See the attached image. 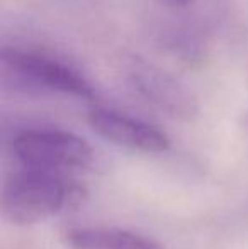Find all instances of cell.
Wrapping results in <instances>:
<instances>
[{"label": "cell", "instance_id": "52a82bcc", "mask_svg": "<svg viewBox=\"0 0 248 249\" xmlns=\"http://www.w3.org/2000/svg\"><path fill=\"white\" fill-rule=\"evenodd\" d=\"M170 41H172L170 48H172V51H175V54H179L180 59L187 63H197L202 59V48L194 39V36L177 33L170 37Z\"/></svg>", "mask_w": 248, "mask_h": 249}, {"label": "cell", "instance_id": "277c9868", "mask_svg": "<svg viewBox=\"0 0 248 249\" xmlns=\"http://www.w3.org/2000/svg\"><path fill=\"white\" fill-rule=\"evenodd\" d=\"M126 80L141 99L175 119H194L199 114V102L186 83L158 65L131 56L124 63Z\"/></svg>", "mask_w": 248, "mask_h": 249}, {"label": "cell", "instance_id": "7a4b0ae2", "mask_svg": "<svg viewBox=\"0 0 248 249\" xmlns=\"http://www.w3.org/2000/svg\"><path fill=\"white\" fill-rule=\"evenodd\" d=\"M12 153L26 170L70 177L94 161L90 144L70 131L51 127L26 129L12 139Z\"/></svg>", "mask_w": 248, "mask_h": 249}, {"label": "cell", "instance_id": "3957f363", "mask_svg": "<svg viewBox=\"0 0 248 249\" xmlns=\"http://www.w3.org/2000/svg\"><path fill=\"white\" fill-rule=\"evenodd\" d=\"M2 65L5 75L22 89L65 93L85 100H95L97 97L94 87L82 73L46 53L3 48Z\"/></svg>", "mask_w": 248, "mask_h": 249}, {"label": "cell", "instance_id": "8992f818", "mask_svg": "<svg viewBox=\"0 0 248 249\" xmlns=\"http://www.w3.org/2000/svg\"><path fill=\"white\" fill-rule=\"evenodd\" d=\"M68 249H162L153 237L119 227L75 226L63 232Z\"/></svg>", "mask_w": 248, "mask_h": 249}, {"label": "cell", "instance_id": "6da1fadb", "mask_svg": "<svg viewBox=\"0 0 248 249\" xmlns=\"http://www.w3.org/2000/svg\"><path fill=\"white\" fill-rule=\"evenodd\" d=\"M85 198V188L66 175L16 171L2 188V215L14 226H34L73 210Z\"/></svg>", "mask_w": 248, "mask_h": 249}, {"label": "cell", "instance_id": "9c48e42d", "mask_svg": "<svg viewBox=\"0 0 248 249\" xmlns=\"http://www.w3.org/2000/svg\"><path fill=\"white\" fill-rule=\"evenodd\" d=\"M247 125H248V115H247Z\"/></svg>", "mask_w": 248, "mask_h": 249}, {"label": "cell", "instance_id": "5b68a950", "mask_svg": "<svg viewBox=\"0 0 248 249\" xmlns=\"http://www.w3.org/2000/svg\"><path fill=\"white\" fill-rule=\"evenodd\" d=\"M87 122L95 134L119 148L146 154L165 153L170 148V138L165 131L114 108L94 105L87 112Z\"/></svg>", "mask_w": 248, "mask_h": 249}, {"label": "cell", "instance_id": "ba28073f", "mask_svg": "<svg viewBox=\"0 0 248 249\" xmlns=\"http://www.w3.org/2000/svg\"><path fill=\"white\" fill-rule=\"evenodd\" d=\"M163 2L167 3V5H170V7H187L189 3L192 2V0H163Z\"/></svg>", "mask_w": 248, "mask_h": 249}]
</instances>
